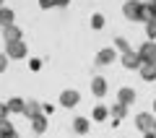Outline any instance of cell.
Segmentation results:
<instances>
[{
    "label": "cell",
    "mask_w": 156,
    "mask_h": 138,
    "mask_svg": "<svg viewBox=\"0 0 156 138\" xmlns=\"http://www.w3.org/2000/svg\"><path fill=\"white\" fill-rule=\"evenodd\" d=\"M138 55L143 57V63H156V39H148L138 47Z\"/></svg>",
    "instance_id": "obj_3"
},
{
    "label": "cell",
    "mask_w": 156,
    "mask_h": 138,
    "mask_svg": "<svg viewBox=\"0 0 156 138\" xmlns=\"http://www.w3.org/2000/svg\"><path fill=\"white\" fill-rule=\"evenodd\" d=\"M89 130H91V120H89V117H76V120H73V133L86 136Z\"/></svg>",
    "instance_id": "obj_10"
},
{
    "label": "cell",
    "mask_w": 156,
    "mask_h": 138,
    "mask_svg": "<svg viewBox=\"0 0 156 138\" xmlns=\"http://www.w3.org/2000/svg\"><path fill=\"white\" fill-rule=\"evenodd\" d=\"M120 63H122V68H125V71H138V68L143 65V57L138 55V50H128V52H122Z\"/></svg>",
    "instance_id": "obj_2"
},
{
    "label": "cell",
    "mask_w": 156,
    "mask_h": 138,
    "mask_svg": "<svg viewBox=\"0 0 156 138\" xmlns=\"http://www.w3.org/2000/svg\"><path fill=\"white\" fill-rule=\"evenodd\" d=\"M154 120L156 117L151 115V112H138V115H135V128H138L140 133H148V130H154Z\"/></svg>",
    "instance_id": "obj_4"
},
{
    "label": "cell",
    "mask_w": 156,
    "mask_h": 138,
    "mask_svg": "<svg viewBox=\"0 0 156 138\" xmlns=\"http://www.w3.org/2000/svg\"><path fill=\"white\" fill-rule=\"evenodd\" d=\"M154 133H156V120H154Z\"/></svg>",
    "instance_id": "obj_33"
},
{
    "label": "cell",
    "mask_w": 156,
    "mask_h": 138,
    "mask_svg": "<svg viewBox=\"0 0 156 138\" xmlns=\"http://www.w3.org/2000/svg\"><path fill=\"white\" fill-rule=\"evenodd\" d=\"M8 63H11V57H8L5 52H0V73H5V71H8Z\"/></svg>",
    "instance_id": "obj_23"
},
{
    "label": "cell",
    "mask_w": 156,
    "mask_h": 138,
    "mask_svg": "<svg viewBox=\"0 0 156 138\" xmlns=\"http://www.w3.org/2000/svg\"><path fill=\"white\" fill-rule=\"evenodd\" d=\"M31 130H34V133H44V130H47V117H44V115L31 117Z\"/></svg>",
    "instance_id": "obj_17"
},
{
    "label": "cell",
    "mask_w": 156,
    "mask_h": 138,
    "mask_svg": "<svg viewBox=\"0 0 156 138\" xmlns=\"http://www.w3.org/2000/svg\"><path fill=\"white\" fill-rule=\"evenodd\" d=\"M109 117L115 120V125H117L120 120H125V117H128V107L120 104V102H117V104H112V107H109Z\"/></svg>",
    "instance_id": "obj_11"
},
{
    "label": "cell",
    "mask_w": 156,
    "mask_h": 138,
    "mask_svg": "<svg viewBox=\"0 0 156 138\" xmlns=\"http://www.w3.org/2000/svg\"><path fill=\"white\" fill-rule=\"evenodd\" d=\"M115 60H117V50H115V47H104V50H99L96 57H94L96 65H112Z\"/></svg>",
    "instance_id": "obj_5"
},
{
    "label": "cell",
    "mask_w": 156,
    "mask_h": 138,
    "mask_svg": "<svg viewBox=\"0 0 156 138\" xmlns=\"http://www.w3.org/2000/svg\"><path fill=\"white\" fill-rule=\"evenodd\" d=\"M0 138H18V133H16V128H13V130H8V133H3V136Z\"/></svg>",
    "instance_id": "obj_28"
},
{
    "label": "cell",
    "mask_w": 156,
    "mask_h": 138,
    "mask_svg": "<svg viewBox=\"0 0 156 138\" xmlns=\"http://www.w3.org/2000/svg\"><path fill=\"white\" fill-rule=\"evenodd\" d=\"M23 34H21V29L16 26V24H11V26H3V39L5 42H18Z\"/></svg>",
    "instance_id": "obj_12"
},
{
    "label": "cell",
    "mask_w": 156,
    "mask_h": 138,
    "mask_svg": "<svg viewBox=\"0 0 156 138\" xmlns=\"http://www.w3.org/2000/svg\"><path fill=\"white\" fill-rule=\"evenodd\" d=\"M143 138H156V133H154V130H148V133H143Z\"/></svg>",
    "instance_id": "obj_30"
},
{
    "label": "cell",
    "mask_w": 156,
    "mask_h": 138,
    "mask_svg": "<svg viewBox=\"0 0 156 138\" xmlns=\"http://www.w3.org/2000/svg\"><path fill=\"white\" fill-rule=\"evenodd\" d=\"M78 102H81V94H78L76 89H65V91L60 94V104H62V107H68V110H73Z\"/></svg>",
    "instance_id": "obj_7"
},
{
    "label": "cell",
    "mask_w": 156,
    "mask_h": 138,
    "mask_svg": "<svg viewBox=\"0 0 156 138\" xmlns=\"http://www.w3.org/2000/svg\"><path fill=\"white\" fill-rule=\"evenodd\" d=\"M8 130H13V122L5 117V120H0V136H3V133H8Z\"/></svg>",
    "instance_id": "obj_24"
},
{
    "label": "cell",
    "mask_w": 156,
    "mask_h": 138,
    "mask_svg": "<svg viewBox=\"0 0 156 138\" xmlns=\"http://www.w3.org/2000/svg\"><path fill=\"white\" fill-rule=\"evenodd\" d=\"M8 115H11V110H8V102H0V120H5Z\"/></svg>",
    "instance_id": "obj_25"
},
{
    "label": "cell",
    "mask_w": 156,
    "mask_h": 138,
    "mask_svg": "<svg viewBox=\"0 0 156 138\" xmlns=\"http://www.w3.org/2000/svg\"><path fill=\"white\" fill-rule=\"evenodd\" d=\"M154 112H156V99H154Z\"/></svg>",
    "instance_id": "obj_32"
},
{
    "label": "cell",
    "mask_w": 156,
    "mask_h": 138,
    "mask_svg": "<svg viewBox=\"0 0 156 138\" xmlns=\"http://www.w3.org/2000/svg\"><path fill=\"white\" fill-rule=\"evenodd\" d=\"M70 5V0H55V8H68Z\"/></svg>",
    "instance_id": "obj_27"
},
{
    "label": "cell",
    "mask_w": 156,
    "mask_h": 138,
    "mask_svg": "<svg viewBox=\"0 0 156 138\" xmlns=\"http://www.w3.org/2000/svg\"><path fill=\"white\" fill-rule=\"evenodd\" d=\"M140 5H143L140 0H128V3L122 5L125 18H128V21H138V16H140Z\"/></svg>",
    "instance_id": "obj_6"
},
{
    "label": "cell",
    "mask_w": 156,
    "mask_h": 138,
    "mask_svg": "<svg viewBox=\"0 0 156 138\" xmlns=\"http://www.w3.org/2000/svg\"><path fill=\"white\" fill-rule=\"evenodd\" d=\"M37 115H42V104H39V102H26V107H23V117H29V120H31V117H37Z\"/></svg>",
    "instance_id": "obj_15"
},
{
    "label": "cell",
    "mask_w": 156,
    "mask_h": 138,
    "mask_svg": "<svg viewBox=\"0 0 156 138\" xmlns=\"http://www.w3.org/2000/svg\"><path fill=\"white\" fill-rule=\"evenodd\" d=\"M148 8H151V16L156 18V0H151V3H148Z\"/></svg>",
    "instance_id": "obj_29"
},
{
    "label": "cell",
    "mask_w": 156,
    "mask_h": 138,
    "mask_svg": "<svg viewBox=\"0 0 156 138\" xmlns=\"http://www.w3.org/2000/svg\"><path fill=\"white\" fill-rule=\"evenodd\" d=\"M91 117H94V122H104L107 117H109V110H107L104 104H96L94 112H91Z\"/></svg>",
    "instance_id": "obj_18"
},
{
    "label": "cell",
    "mask_w": 156,
    "mask_h": 138,
    "mask_svg": "<svg viewBox=\"0 0 156 138\" xmlns=\"http://www.w3.org/2000/svg\"><path fill=\"white\" fill-rule=\"evenodd\" d=\"M39 8L42 11H50V8H55V0H39Z\"/></svg>",
    "instance_id": "obj_26"
},
{
    "label": "cell",
    "mask_w": 156,
    "mask_h": 138,
    "mask_svg": "<svg viewBox=\"0 0 156 138\" xmlns=\"http://www.w3.org/2000/svg\"><path fill=\"white\" fill-rule=\"evenodd\" d=\"M146 37H148V39H156V18L146 21Z\"/></svg>",
    "instance_id": "obj_21"
},
{
    "label": "cell",
    "mask_w": 156,
    "mask_h": 138,
    "mask_svg": "<svg viewBox=\"0 0 156 138\" xmlns=\"http://www.w3.org/2000/svg\"><path fill=\"white\" fill-rule=\"evenodd\" d=\"M5 55L11 57V60H23V57L29 55V47L23 39H18V42H5Z\"/></svg>",
    "instance_id": "obj_1"
},
{
    "label": "cell",
    "mask_w": 156,
    "mask_h": 138,
    "mask_svg": "<svg viewBox=\"0 0 156 138\" xmlns=\"http://www.w3.org/2000/svg\"><path fill=\"white\" fill-rule=\"evenodd\" d=\"M16 21V13H13V8H0V26H11V24Z\"/></svg>",
    "instance_id": "obj_16"
},
{
    "label": "cell",
    "mask_w": 156,
    "mask_h": 138,
    "mask_svg": "<svg viewBox=\"0 0 156 138\" xmlns=\"http://www.w3.org/2000/svg\"><path fill=\"white\" fill-rule=\"evenodd\" d=\"M23 107H26V99H21V96H13V99L8 102L11 115H23Z\"/></svg>",
    "instance_id": "obj_14"
},
{
    "label": "cell",
    "mask_w": 156,
    "mask_h": 138,
    "mask_svg": "<svg viewBox=\"0 0 156 138\" xmlns=\"http://www.w3.org/2000/svg\"><path fill=\"white\" fill-rule=\"evenodd\" d=\"M138 73H140L143 81H156V63H143L138 68Z\"/></svg>",
    "instance_id": "obj_13"
},
{
    "label": "cell",
    "mask_w": 156,
    "mask_h": 138,
    "mask_svg": "<svg viewBox=\"0 0 156 138\" xmlns=\"http://www.w3.org/2000/svg\"><path fill=\"white\" fill-rule=\"evenodd\" d=\"M151 18H154V16H151V8L148 5H146V3H143V5H140V16H138V21H151Z\"/></svg>",
    "instance_id": "obj_22"
},
{
    "label": "cell",
    "mask_w": 156,
    "mask_h": 138,
    "mask_svg": "<svg viewBox=\"0 0 156 138\" xmlns=\"http://www.w3.org/2000/svg\"><path fill=\"white\" fill-rule=\"evenodd\" d=\"M107 91H109V86H107V81L101 76H94V81H91V94L96 96V99H104Z\"/></svg>",
    "instance_id": "obj_8"
},
{
    "label": "cell",
    "mask_w": 156,
    "mask_h": 138,
    "mask_svg": "<svg viewBox=\"0 0 156 138\" xmlns=\"http://www.w3.org/2000/svg\"><path fill=\"white\" fill-rule=\"evenodd\" d=\"M115 50H117V52H128V50H130V42H128L125 37H117V39H115Z\"/></svg>",
    "instance_id": "obj_19"
},
{
    "label": "cell",
    "mask_w": 156,
    "mask_h": 138,
    "mask_svg": "<svg viewBox=\"0 0 156 138\" xmlns=\"http://www.w3.org/2000/svg\"><path fill=\"white\" fill-rule=\"evenodd\" d=\"M91 29H94V31L104 29V16H101V13H94V16H91Z\"/></svg>",
    "instance_id": "obj_20"
},
{
    "label": "cell",
    "mask_w": 156,
    "mask_h": 138,
    "mask_svg": "<svg viewBox=\"0 0 156 138\" xmlns=\"http://www.w3.org/2000/svg\"><path fill=\"white\" fill-rule=\"evenodd\" d=\"M117 102H120V104H125V107L135 104V89H130V86H122L120 91H117Z\"/></svg>",
    "instance_id": "obj_9"
},
{
    "label": "cell",
    "mask_w": 156,
    "mask_h": 138,
    "mask_svg": "<svg viewBox=\"0 0 156 138\" xmlns=\"http://www.w3.org/2000/svg\"><path fill=\"white\" fill-rule=\"evenodd\" d=\"M3 5H5V0H0V8H3Z\"/></svg>",
    "instance_id": "obj_31"
}]
</instances>
